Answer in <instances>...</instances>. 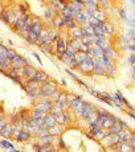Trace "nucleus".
<instances>
[{
  "instance_id": "a18cd8bd",
  "label": "nucleus",
  "mask_w": 135,
  "mask_h": 152,
  "mask_svg": "<svg viewBox=\"0 0 135 152\" xmlns=\"http://www.w3.org/2000/svg\"><path fill=\"white\" fill-rule=\"evenodd\" d=\"M77 21L76 20H70V21H66V24H65V28L66 29H69V31H72V29H74L76 27H77Z\"/></svg>"
},
{
  "instance_id": "4d7b16f0",
  "label": "nucleus",
  "mask_w": 135,
  "mask_h": 152,
  "mask_svg": "<svg viewBox=\"0 0 135 152\" xmlns=\"http://www.w3.org/2000/svg\"><path fill=\"white\" fill-rule=\"evenodd\" d=\"M130 143H131V145H133V147H135V132L133 134V136H131V139H130Z\"/></svg>"
},
{
  "instance_id": "9d476101",
  "label": "nucleus",
  "mask_w": 135,
  "mask_h": 152,
  "mask_svg": "<svg viewBox=\"0 0 135 152\" xmlns=\"http://www.w3.org/2000/svg\"><path fill=\"white\" fill-rule=\"evenodd\" d=\"M98 121H99V114H98V109H97L86 118V124L89 126V128H92L98 124Z\"/></svg>"
},
{
  "instance_id": "a878e982",
  "label": "nucleus",
  "mask_w": 135,
  "mask_h": 152,
  "mask_svg": "<svg viewBox=\"0 0 135 152\" xmlns=\"http://www.w3.org/2000/svg\"><path fill=\"white\" fill-rule=\"evenodd\" d=\"M70 37H72V39H82V37H84V34H82V29H81L80 25H77L74 29L70 31Z\"/></svg>"
},
{
  "instance_id": "7ed1b4c3",
  "label": "nucleus",
  "mask_w": 135,
  "mask_h": 152,
  "mask_svg": "<svg viewBox=\"0 0 135 152\" xmlns=\"http://www.w3.org/2000/svg\"><path fill=\"white\" fill-rule=\"evenodd\" d=\"M94 61H95V57H93L92 54L87 53L85 61L77 66V69L81 70L82 73H92L93 69H94Z\"/></svg>"
},
{
  "instance_id": "f03ea898",
  "label": "nucleus",
  "mask_w": 135,
  "mask_h": 152,
  "mask_svg": "<svg viewBox=\"0 0 135 152\" xmlns=\"http://www.w3.org/2000/svg\"><path fill=\"white\" fill-rule=\"evenodd\" d=\"M94 110H97L94 104L89 103V102H84V104H82L81 107H78V109L74 111V114H76V116H78V118L86 119Z\"/></svg>"
},
{
  "instance_id": "8fccbe9b",
  "label": "nucleus",
  "mask_w": 135,
  "mask_h": 152,
  "mask_svg": "<svg viewBox=\"0 0 135 152\" xmlns=\"http://www.w3.org/2000/svg\"><path fill=\"white\" fill-rule=\"evenodd\" d=\"M80 50H82V52H86V53H87V52L90 50V45H87V44H84V42H82V44H81Z\"/></svg>"
},
{
  "instance_id": "37998d69",
  "label": "nucleus",
  "mask_w": 135,
  "mask_h": 152,
  "mask_svg": "<svg viewBox=\"0 0 135 152\" xmlns=\"http://www.w3.org/2000/svg\"><path fill=\"white\" fill-rule=\"evenodd\" d=\"M46 134H49V128L45 127V126H43V127H40L39 130H37L36 136H43V135H46Z\"/></svg>"
},
{
  "instance_id": "f704fd0d",
  "label": "nucleus",
  "mask_w": 135,
  "mask_h": 152,
  "mask_svg": "<svg viewBox=\"0 0 135 152\" xmlns=\"http://www.w3.org/2000/svg\"><path fill=\"white\" fill-rule=\"evenodd\" d=\"M45 115H46V113H44V111H41V110H37V109H33V111L31 113V116H32L33 119L44 118Z\"/></svg>"
},
{
  "instance_id": "f3484780",
  "label": "nucleus",
  "mask_w": 135,
  "mask_h": 152,
  "mask_svg": "<svg viewBox=\"0 0 135 152\" xmlns=\"http://www.w3.org/2000/svg\"><path fill=\"white\" fill-rule=\"evenodd\" d=\"M49 41V37H48V29H45L44 28L43 31L39 33V39H37V42H36V45H43V44H45V42H48Z\"/></svg>"
},
{
  "instance_id": "c03bdc74",
  "label": "nucleus",
  "mask_w": 135,
  "mask_h": 152,
  "mask_svg": "<svg viewBox=\"0 0 135 152\" xmlns=\"http://www.w3.org/2000/svg\"><path fill=\"white\" fill-rule=\"evenodd\" d=\"M77 52H78V50H76V49L69 44V46L66 48V52H65V53H66V56H69V57H74Z\"/></svg>"
},
{
  "instance_id": "c9c22d12",
  "label": "nucleus",
  "mask_w": 135,
  "mask_h": 152,
  "mask_svg": "<svg viewBox=\"0 0 135 152\" xmlns=\"http://www.w3.org/2000/svg\"><path fill=\"white\" fill-rule=\"evenodd\" d=\"M69 44L76 49V50H80L81 44H82V39H70Z\"/></svg>"
},
{
  "instance_id": "4468645a",
  "label": "nucleus",
  "mask_w": 135,
  "mask_h": 152,
  "mask_svg": "<svg viewBox=\"0 0 135 152\" xmlns=\"http://www.w3.org/2000/svg\"><path fill=\"white\" fill-rule=\"evenodd\" d=\"M133 131H130L128 128H123V130L119 132V142H130L131 136H133Z\"/></svg>"
},
{
  "instance_id": "bb28decb",
  "label": "nucleus",
  "mask_w": 135,
  "mask_h": 152,
  "mask_svg": "<svg viewBox=\"0 0 135 152\" xmlns=\"http://www.w3.org/2000/svg\"><path fill=\"white\" fill-rule=\"evenodd\" d=\"M25 39H27V41H28L29 44H31V45H34V44L37 42V39H39V34H37L36 32H33V31L31 29V32L28 33V36L25 37Z\"/></svg>"
},
{
  "instance_id": "ddd939ff",
  "label": "nucleus",
  "mask_w": 135,
  "mask_h": 152,
  "mask_svg": "<svg viewBox=\"0 0 135 152\" xmlns=\"http://www.w3.org/2000/svg\"><path fill=\"white\" fill-rule=\"evenodd\" d=\"M29 80H34V81H39V82L41 83H44L45 81H48V80H51L49 78V75L46 74L45 72H43V70H36V73H34L33 75H32Z\"/></svg>"
},
{
  "instance_id": "f8f14e48",
  "label": "nucleus",
  "mask_w": 135,
  "mask_h": 152,
  "mask_svg": "<svg viewBox=\"0 0 135 152\" xmlns=\"http://www.w3.org/2000/svg\"><path fill=\"white\" fill-rule=\"evenodd\" d=\"M51 23H52V27H53V28H57V29L65 28V24H66V21L64 20V17L61 16V15H56L53 19L51 20Z\"/></svg>"
},
{
  "instance_id": "c85d7f7f",
  "label": "nucleus",
  "mask_w": 135,
  "mask_h": 152,
  "mask_svg": "<svg viewBox=\"0 0 135 152\" xmlns=\"http://www.w3.org/2000/svg\"><path fill=\"white\" fill-rule=\"evenodd\" d=\"M65 72H66V73H68V74H69V75H70V77H72V78H73V80H76V81H77V82H78V83H80V85H81V86H82V87H85V89H86V90H87V89H89V87H87V85H86V83H85V82H84V81H82V80H80V78H78V77H77V75H76V74H74V73H73V72H72V70H70V69H68V68H66V69H65Z\"/></svg>"
},
{
  "instance_id": "6e6552de",
  "label": "nucleus",
  "mask_w": 135,
  "mask_h": 152,
  "mask_svg": "<svg viewBox=\"0 0 135 152\" xmlns=\"http://www.w3.org/2000/svg\"><path fill=\"white\" fill-rule=\"evenodd\" d=\"M25 65H29V61L27 60V58L19 56V54L12 60V68L13 69H21L23 66H25Z\"/></svg>"
},
{
  "instance_id": "052dcab7",
  "label": "nucleus",
  "mask_w": 135,
  "mask_h": 152,
  "mask_svg": "<svg viewBox=\"0 0 135 152\" xmlns=\"http://www.w3.org/2000/svg\"><path fill=\"white\" fill-rule=\"evenodd\" d=\"M33 57H34V58H36V60H37V61H39V64H41V60H40L39 54H37V53H33Z\"/></svg>"
},
{
  "instance_id": "9b49d317",
  "label": "nucleus",
  "mask_w": 135,
  "mask_h": 152,
  "mask_svg": "<svg viewBox=\"0 0 135 152\" xmlns=\"http://www.w3.org/2000/svg\"><path fill=\"white\" fill-rule=\"evenodd\" d=\"M34 73H36V70H34V68L31 65H25L20 69V74H21L23 78H25V81H28Z\"/></svg>"
},
{
  "instance_id": "393cba45",
  "label": "nucleus",
  "mask_w": 135,
  "mask_h": 152,
  "mask_svg": "<svg viewBox=\"0 0 135 152\" xmlns=\"http://www.w3.org/2000/svg\"><path fill=\"white\" fill-rule=\"evenodd\" d=\"M0 144H1V148H3V150H7V151H15V152L17 151V148L15 147V145L12 144V143H10V142H8L7 138L1 139V143H0Z\"/></svg>"
},
{
  "instance_id": "79ce46f5",
  "label": "nucleus",
  "mask_w": 135,
  "mask_h": 152,
  "mask_svg": "<svg viewBox=\"0 0 135 152\" xmlns=\"http://www.w3.org/2000/svg\"><path fill=\"white\" fill-rule=\"evenodd\" d=\"M86 8H93V10H97L98 7V0H87L86 4H85Z\"/></svg>"
},
{
  "instance_id": "c756f323",
  "label": "nucleus",
  "mask_w": 135,
  "mask_h": 152,
  "mask_svg": "<svg viewBox=\"0 0 135 152\" xmlns=\"http://www.w3.org/2000/svg\"><path fill=\"white\" fill-rule=\"evenodd\" d=\"M52 114H53V116H54V119H56V123H58V124H61V126L66 124L64 113H52Z\"/></svg>"
},
{
  "instance_id": "20e7f679",
  "label": "nucleus",
  "mask_w": 135,
  "mask_h": 152,
  "mask_svg": "<svg viewBox=\"0 0 135 152\" xmlns=\"http://www.w3.org/2000/svg\"><path fill=\"white\" fill-rule=\"evenodd\" d=\"M117 142H119V134H111V132H109V131H107L106 135H105V138L101 140L102 145H103V147H107V148H110L111 145H114Z\"/></svg>"
},
{
  "instance_id": "dca6fc26",
  "label": "nucleus",
  "mask_w": 135,
  "mask_h": 152,
  "mask_svg": "<svg viewBox=\"0 0 135 152\" xmlns=\"http://www.w3.org/2000/svg\"><path fill=\"white\" fill-rule=\"evenodd\" d=\"M87 53L92 54L93 57H101V56L103 54V49H102L99 45H97V44H93V45L90 46V50L87 52Z\"/></svg>"
},
{
  "instance_id": "69168bd1",
  "label": "nucleus",
  "mask_w": 135,
  "mask_h": 152,
  "mask_svg": "<svg viewBox=\"0 0 135 152\" xmlns=\"http://www.w3.org/2000/svg\"><path fill=\"white\" fill-rule=\"evenodd\" d=\"M134 80H135V74H134Z\"/></svg>"
},
{
  "instance_id": "aec40b11",
  "label": "nucleus",
  "mask_w": 135,
  "mask_h": 152,
  "mask_svg": "<svg viewBox=\"0 0 135 152\" xmlns=\"http://www.w3.org/2000/svg\"><path fill=\"white\" fill-rule=\"evenodd\" d=\"M0 52H1V53H4L8 58H11V60H13V58L17 56L16 52L12 50V49H10V48H7L5 45H0Z\"/></svg>"
},
{
  "instance_id": "58836bf2",
  "label": "nucleus",
  "mask_w": 135,
  "mask_h": 152,
  "mask_svg": "<svg viewBox=\"0 0 135 152\" xmlns=\"http://www.w3.org/2000/svg\"><path fill=\"white\" fill-rule=\"evenodd\" d=\"M115 72H117V69H115V65H114V64L106 68V75H109L110 78H113L114 75H115Z\"/></svg>"
},
{
  "instance_id": "4c0bfd02",
  "label": "nucleus",
  "mask_w": 135,
  "mask_h": 152,
  "mask_svg": "<svg viewBox=\"0 0 135 152\" xmlns=\"http://www.w3.org/2000/svg\"><path fill=\"white\" fill-rule=\"evenodd\" d=\"M64 116H65V121H66V124H70L73 122V114H72V110L68 109L64 111Z\"/></svg>"
},
{
  "instance_id": "4be33fe9",
  "label": "nucleus",
  "mask_w": 135,
  "mask_h": 152,
  "mask_svg": "<svg viewBox=\"0 0 135 152\" xmlns=\"http://www.w3.org/2000/svg\"><path fill=\"white\" fill-rule=\"evenodd\" d=\"M103 27H105V21H99L97 25H94V36H106Z\"/></svg>"
},
{
  "instance_id": "5fc2aeb1",
  "label": "nucleus",
  "mask_w": 135,
  "mask_h": 152,
  "mask_svg": "<svg viewBox=\"0 0 135 152\" xmlns=\"http://www.w3.org/2000/svg\"><path fill=\"white\" fill-rule=\"evenodd\" d=\"M134 34H135V31H134V29H130V31H128L127 33H126V36H127L128 39H133Z\"/></svg>"
},
{
  "instance_id": "b1692460",
  "label": "nucleus",
  "mask_w": 135,
  "mask_h": 152,
  "mask_svg": "<svg viewBox=\"0 0 135 152\" xmlns=\"http://www.w3.org/2000/svg\"><path fill=\"white\" fill-rule=\"evenodd\" d=\"M32 138V132L28 130H23L21 132H20V136H19V142H23V143H27L29 142V139Z\"/></svg>"
},
{
  "instance_id": "3c124183",
  "label": "nucleus",
  "mask_w": 135,
  "mask_h": 152,
  "mask_svg": "<svg viewBox=\"0 0 135 152\" xmlns=\"http://www.w3.org/2000/svg\"><path fill=\"white\" fill-rule=\"evenodd\" d=\"M7 124H10L7 119H5L4 116H0V128H1V127H5Z\"/></svg>"
},
{
  "instance_id": "72a5a7b5",
  "label": "nucleus",
  "mask_w": 135,
  "mask_h": 152,
  "mask_svg": "<svg viewBox=\"0 0 135 152\" xmlns=\"http://www.w3.org/2000/svg\"><path fill=\"white\" fill-rule=\"evenodd\" d=\"M74 20L77 21V24L78 25H82L84 23H86L87 21V19H86V16L84 15V12H80V13H77L74 16Z\"/></svg>"
},
{
  "instance_id": "412c9836",
  "label": "nucleus",
  "mask_w": 135,
  "mask_h": 152,
  "mask_svg": "<svg viewBox=\"0 0 135 152\" xmlns=\"http://www.w3.org/2000/svg\"><path fill=\"white\" fill-rule=\"evenodd\" d=\"M44 29V25H43V23L40 21V19H37V17H34V20H33V23H32V31L33 32H36L37 34L40 33L41 31Z\"/></svg>"
},
{
  "instance_id": "6e6d98bb",
  "label": "nucleus",
  "mask_w": 135,
  "mask_h": 152,
  "mask_svg": "<svg viewBox=\"0 0 135 152\" xmlns=\"http://www.w3.org/2000/svg\"><path fill=\"white\" fill-rule=\"evenodd\" d=\"M127 49L130 52H133V53H135V42H133V44H130V45L127 46Z\"/></svg>"
},
{
  "instance_id": "423d86ee",
  "label": "nucleus",
  "mask_w": 135,
  "mask_h": 152,
  "mask_svg": "<svg viewBox=\"0 0 135 152\" xmlns=\"http://www.w3.org/2000/svg\"><path fill=\"white\" fill-rule=\"evenodd\" d=\"M69 46V42H68V40L65 37H61L56 41V50H57V54H62L66 52V48Z\"/></svg>"
},
{
  "instance_id": "864d4df0",
  "label": "nucleus",
  "mask_w": 135,
  "mask_h": 152,
  "mask_svg": "<svg viewBox=\"0 0 135 152\" xmlns=\"http://www.w3.org/2000/svg\"><path fill=\"white\" fill-rule=\"evenodd\" d=\"M58 147H60V148H62V150H65V148H66V145H65V143H64L62 138H60V139H58Z\"/></svg>"
},
{
  "instance_id": "a19ab883",
  "label": "nucleus",
  "mask_w": 135,
  "mask_h": 152,
  "mask_svg": "<svg viewBox=\"0 0 135 152\" xmlns=\"http://www.w3.org/2000/svg\"><path fill=\"white\" fill-rule=\"evenodd\" d=\"M40 49L41 50H44L45 53H51L52 52V42H45V44H43V45H40Z\"/></svg>"
},
{
  "instance_id": "39448f33",
  "label": "nucleus",
  "mask_w": 135,
  "mask_h": 152,
  "mask_svg": "<svg viewBox=\"0 0 135 152\" xmlns=\"http://www.w3.org/2000/svg\"><path fill=\"white\" fill-rule=\"evenodd\" d=\"M0 68H1V73L5 74L12 69V60L8 58L4 53H0Z\"/></svg>"
},
{
  "instance_id": "bf43d9fd",
  "label": "nucleus",
  "mask_w": 135,
  "mask_h": 152,
  "mask_svg": "<svg viewBox=\"0 0 135 152\" xmlns=\"http://www.w3.org/2000/svg\"><path fill=\"white\" fill-rule=\"evenodd\" d=\"M127 114H128V116H131V118H133L134 121H135V113H131V111L127 110Z\"/></svg>"
},
{
  "instance_id": "a211bd4d",
  "label": "nucleus",
  "mask_w": 135,
  "mask_h": 152,
  "mask_svg": "<svg viewBox=\"0 0 135 152\" xmlns=\"http://www.w3.org/2000/svg\"><path fill=\"white\" fill-rule=\"evenodd\" d=\"M48 37H49V42H56L60 39V32L57 31V28L48 29Z\"/></svg>"
},
{
  "instance_id": "774afa93",
  "label": "nucleus",
  "mask_w": 135,
  "mask_h": 152,
  "mask_svg": "<svg viewBox=\"0 0 135 152\" xmlns=\"http://www.w3.org/2000/svg\"><path fill=\"white\" fill-rule=\"evenodd\" d=\"M134 69H135V66H134Z\"/></svg>"
},
{
  "instance_id": "7c9ffc66",
  "label": "nucleus",
  "mask_w": 135,
  "mask_h": 152,
  "mask_svg": "<svg viewBox=\"0 0 135 152\" xmlns=\"http://www.w3.org/2000/svg\"><path fill=\"white\" fill-rule=\"evenodd\" d=\"M93 16L97 17L99 21H105V20H106V13H105V11L102 10V8H97V10L94 11V15H93Z\"/></svg>"
},
{
  "instance_id": "ea45409f",
  "label": "nucleus",
  "mask_w": 135,
  "mask_h": 152,
  "mask_svg": "<svg viewBox=\"0 0 135 152\" xmlns=\"http://www.w3.org/2000/svg\"><path fill=\"white\" fill-rule=\"evenodd\" d=\"M105 34H113L114 33V27H113V24H110V23H105Z\"/></svg>"
},
{
  "instance_id": "2eb2a0df",
  "label": "nucleus",
  "mask_w": 135,
  "mask_h": 152,
  "mask_svg": "<svg viewBox=\"0 0 135 152\" xmlns=\"http://www.w3.org/2000/svg\"><path fill=\"white\" fill-rule=\"evenodd\" d=\"M37 138H39L40 144H52L56 140V136L52 135V134H46V135H43V136H37Z\"/></svg>"
},
{
  "instance_id": "5701e85b",
  "label": "nucleus",
  "mask_w": 135,
  "mask_h": 152,
  "mask_svg": "<svg viewBox=\"0 0 135 152\" xmlns=\"http://www.w3.org/2000/svg\"><path fill=\"white\" fill-rule=\"evenodd\" d=\"M0 134H1L3 138H10V136H12V124H7L5 127H1L0 128Z\"/></svg>"
},
{
  "instance_id": "338daca9",
  "label": "nucleus",
  "mask_w": 135,
  "mask_h": 152,
  "mask_svg": "<svg viewBox=\"0 0 135 152\" xmlns=\"http://www.w3.org/2000/svg\"><path fill=\"white\" fill-rule=\"evenodd\" d=\"M133 111H134V113H135V109H134V110H133Z\"/></svg>"
},
{
  "instance_id": "6ab92c4d",
  "label": "nucleus",
  "mask_w": 135,
  "mask_h": 152,
  "mask_svg": "<svg viewBox=\"0 0 135 152\" xmlns=\"http://www.w3.org/2000/svg\"><path fill=\"white\" fill-rule=\"evenodd\" d=\"M54 124H56V119H54L53 114H52V113H48L45 116H44V126L49 128V127H53Z\"/></svg>"
},
{
  "instance_id": "49530a36",
  "label": "nucleus",
  "mask_w": 135,
  "mask_h": 152,
  "mask_svg": "<svg viewBox=\"0 0 135 152\" xmlns=\"http://www.w3.org/2000/svg\"><path fill=\"white\" fill-rule=\"evenodd\" d=\"M127 62H128V65L130 66H135V53H131L130 56H128V58H127Z\"/></svg>"
},
{
  "instance_id": "13d9d810",
  "label": "nucleus",
  "mask_w": 135,
  "mask_h": 152,
  "mask_svg": "<svg viewBox=\"0 0 135 152\" xmlns=\"http://www.w3.org/2000/svg\"><path fill=\"white\" fill-rule=\"evenodd\" d=\"M119 123H121V126L123 128H128V126H127V123L126 122H123V121H119Z\"/></svg>"
},
{
  "instance_id": "680f3d73",
  "label": "nucleus",
  "mask_w": 135,
  "mask_h": 152,
  "mask_svg": "<svg viewBox=\"0 0 135 152\" xmlns=\"http://www.w3.org/2000/svg\"><path fill=\"white\" fill-rule=\"evenodd\" d=\"M78 1H81L82 4H86V1H87V0H78Z\"/></svg>"
},
{
  "instance_id": "603ef678",
  "label": "nucleus",
  "mask_w": 135,
  "mask_h": 152,
  "mask_svg": "<svg viewBox=\"0 0 135 152\" xmlns=\"http://www.w3.org/2000/svg\"><path fill=\"white\" fill-rule=\"evenodd\" d=\"M19 11H20V13H21V16H23V15L27 13V7H25L24 4H20L19 5Z\"/></svg>"
},
{
  "instance_id": "cd10ccee",
  "label": "nucleus",
  "mask_w": 135,
  "mask_h": 152,
  "mask_svg": "<svg viewBox=\"0 0 135 152\" xmlns=\"http://www.w3.org/2000/svg\"><path fill=\"white\" fill-rule=\"evenodd\" d=\"M49 134H52V135L54 136H58L62 134V127H61V124L56 123L53 127H49Z\"/></svg>"
},
{
  "instance_id": "0e129e2a",
  "label": "nucleus",
  "mask_w": 135,
  "mask_h": 152,
  "mask_svg": "<svg viewBox=\"0 0 135 152\" xmlns=\"http://www.w3.org/2000/svg\"><path fill=\"white\" fill-rule=\"evenodd\" d=\"M131 4H134V5H135V0H131Z\"/></svg>"
},
{
  "instance_id": "de8ad7c7",
  "label": "nucleus",
  "mask_w": 135,
  "mask_h": 152,
  "mask_svg": "<svg viewBox=\"0 0 135 152\" xmlns=\"http://www.w3.org/2000/svg\"><path fill=\"white\" fill-rule=\"evenodd\" d=\"M87 23H89L90 25H97L99 23V20L97 19V17H94V16H92V17H89V19H87Z\"/></svg>"
},
{
  "instance_id": "1a4fd4ad",
  "label": "nucleus",
  "mask_w": 135,
  "mask_h": 152,
  "mask_svg": "<svg viewBox=\"0 0 135 152\" xmlns=\"http://www.w3.org/2000/svg\"><path fill=\"white\" fill-rule=\"evenodd\" d=\"M69 101H70V110L72 111H76L78 107H81L84 104V99H82L81 95H74V97H69Z\"/></svg>"
},
{
  "instance_id": "0eeeda50",
  "label": "nucleus",
  "mask_w": 135,
  "mask_h": 152,
  "mask_svg": "<svg viewBox=\"0 0 135 152\" xmlns=\"http://www.w3.org/2000/svg\"><path fill=\"white\" fill-rule=\"evenodd\" d=\"M29 19H31V16H29V15H27V13L23 15V16L20 17V19L13 24V29H15L16 32H19V33H20V32H21L23 29H24L25 24H27V21H28Z\"/></svg>"
},
{
  "instance_id": "e2e57ef3",
  "label": "nucleus",
  "mask_w": 135,
  "mask_h": 152,
  "mask_svg": "<svg viewBox=\"0 0 135 152\" xmlns=\"http://www.w3.org/2000/svg\"><path fill=\"white\" fill-rule=\"evenodd\" d=\"M131 40H133V42H135V34L133 36V39H131Z\"/></svg>"
},
{
  "instance_id": "f257e3e1",
  "label": "nucleus",
  "mask_w": 135,
  "mask_h": 152,
  "mask_svg": "<svg viewBox=\"0 0 135 152\" xmlns=\"http://www.w3.org/2000/svg\"><path fill=\"white\" fill-rule=\"evenodd\" d=\"M39 93H40V98L41 97H46V98H52L53 95L57 93V87H56V82H53L52 80H48L45 81L44 83H41L40 89H39Z\"/></svg>"
},
{
  "instance_id": "473e14b6",
  "label": "nucleus",
  "mask_w": 135,
  "mask_h": 152,
  "mask_svg": "<svg viewBox=\"0 0 135 152\" xmlns=\"http://www.w3.org/2000/svg\"><path fill=\"white\" fill-rule=\"evenodd\" d=\"M122 130H123V127L121 126V123H119V122H115V123L111 126L107 131H109V132H111V134H119Z\"/></svg>"
},
{
  "instance_id": "09e8293b",
  "label": "nucleus",
  "mask_w": 135,
  "mask_h": 152,
  "mask_svg": "<svg viewBox=\"0 0 135 152\" xmlns=\"http://www.w3.org/2000/svg\"><path fill=\"white\" fill-rule=\"evenodd\" d=\"M118 13H119V16H121V19H122V20L127 21L128 17H127V15H126V11H125V10H119V11H118Z\"/></svg>"
},
{
  "instance_id": "e433bc0d",
  "label": "nucleus",
  "mask_w": 135,
  "mask_h": 152,
  "mask_svg": "<svg viewBox=\"0 0 135 152\" xmlns=\"http://www.w3.org/2000/svg\"><path fill=\"white\" fill-rule=\"evenodd\" d=\"M54 10H53V8H46V10H45V12H44V19H45V20H52V19H53V17H54Z\"/></svg>"
},
{
  "instance_id": "2f4dec72",
  "label": "nucleus",
  "mask_w": 135,
  "mask_h": 152,
  "mask_svg": "<svg viewBox=\"0 0 135 152\" xmlns=\"http://www.w3.org/2000/svg\"><path fill=\"white\" fill-rule=\"evenodd\" d=\"M86 56H87V53L86 52H82V50H78L77 53H76V56H74V60H76V62L80 65V64H82L85 61V58H86Z\"/></svg>"
}]
</instances>
